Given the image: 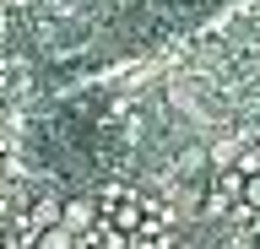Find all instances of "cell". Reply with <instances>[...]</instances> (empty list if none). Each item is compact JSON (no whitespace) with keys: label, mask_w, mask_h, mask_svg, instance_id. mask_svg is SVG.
I'll list each match as a JSON object with an SVG mask.
<instances>
[{"label":"cell","mask_w":260,"mask_h":249,"mask_svg":"<svg viewBox=\"0 0 260 249\" xmlns=\"http://www.w3.org/2000/svg\"><path fill=\"white\" fill-rule=\"evenodd\" d=\"M60 222L71 233H76V238H87V233H98V206L87 195H76V200H60Z\"/></svg>","instance_id":"6da1fadb"},{"label":"cell","mask_w":260,"mask_h":249,"mask_svg":"<svg viewBox=\"0 0 260 249\" xmlns=\"http://www.w3.org/2000/svg\"><path fill=\"white\" fill-rule=\"evenodd\" d=\"M206 157H211V152H206V147H195V141H190V147H184V152L174 157V173H179V179H195V173L206 168Z\"/></svg>","instance_id":"7a4b0ae2"},{"label":"cell","mask_w":260,"mask_h":249,"mask_svg":"<svg viewBox=\"0 0 260 249\" xmlns=\"http://www.w3.org/2000/svg\"><path fill=\"white\" fill-rule=\"evenodd\" d=\"M217 190H222L228 200H244V184H249V173H244V168H217Z\"/></svg>","instance_id":"3957f363"},{"label":"cell","mask_w":260,"mask_h":249,"mask_svg":"<svg viewBox=\"0 0 260 249\" xmlns=\"http://www.w3.org/2000/svg\"><path fill=\"white\" fill-rule=\"evenodd\" d=\"M76 244H81L76 233L65 228V222H54V228H44V233H38V244H32V249H76Z\"/></svg>","instance_id":"277c9868"},{"label":"cell","mask_w":260,"mask_h":249,"mask_svg":"<svg viewBox=\"0 0 260 249\" xmlns=\"http://www.w3.org/2000/svg\"><path fill=\"white\" fill-rule=\"evenodd\" d=\"M114 228L136 233V228H141V211H136V206H119V211H114Z\"/></svg>","instance_id":"5b68a950"},{"label":"cell","mask_w":260,"mask_h":249,"mask_svg":"<svg viewBox=\"0 0 260 249\" xmlns=\"http://www.w3.org/2000/svg\"><path fill=\"white\" fill-rule=\"evenodd\" d=\"M244 211H260V173H249V184H244Z\"/></svg>","instance_id":"8992f818"},{"label":"cell","mask_w":260,"mask_h":249,"mask_svg":"<svg viewBox=\"0 0 260 249\" xmlns=\"http://www.w3.org/2000/svg\"><path fill=\"white\" fill-rule=\"evenodd\" d=\"M239 168H244V173H260V152H244V157H239Z\"/></svg>","instance_id":"52a82bcc"},{"label":"cell","mask_w":260,"mask_h":249,"mask_svg":"<svg viewBox=\"0 0 260 249\" xmlns=\"http://www.w3.org/2000/svg\"><path fill=\"white\" fill-rule=\"evenodd\" d=\"M130 249H141V244H130Z\"/></svg>","instance_id":"ba28073f"}]
</instances>
